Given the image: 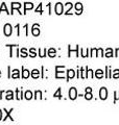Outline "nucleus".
Returning a JSON list of instances; mask_svg holds the SVG:
<instances>
[{"label":"nucleus","instance_id":"obj_1","mask_svg":"<svg viewBox=\"0 0 119 125\" xmlns=\"http://www.w3.org/2000/svg\"><path fill=\"white\" fill-rule=\"evenodd\" d=\"M3 32H4V34L6 37H10L12 34V32H13V27H12V25L9 24V23L5 24L4 27H3Z\"/></svg>","mask_w":119,"mask_h":125},{"label":"nucleus","instance_id":"obj_2","mask_svg":"<svg viewBox=\"0 0 119 125\" xmlns=\"http://www.w3.org/2000/svg\"><path fill=\"white\" fill-rule=\"evenodd\" d=\"M54 11L57 15H62L63 11H64V6H63V4L61 2H58L57 4H55L54 6Z\"/></svg>","mask_w":119,"mask_h":125},{"label":"nucleus","instance_id":"obj_3","mask_svg":"<svg viewBox=\"0 0 119 125\" xmlns=\"http://www.w3.org/2000/svg\"><path fill=\"white\" fill-rule=\"evenodd\" d=\"M76 97H77V91H76V89H75V88H71L69 90V98L71 100H75V99H76Z\"/></svg>","mask_w":119,"mask_h":125},{"label":"nucleus","instance_id":"obj_4","mask_svg":"<svg viewBox=\"0 0 119 125\" xmlns=\"http://www.w3.org/2000/svg\"><path fill=\"white\" fill-rule=\"evenodd\" d=\"M99 97H100L101 100H106L108 98V91H107L106 88H101L100 91H99Z\"/></svg>","mask_w":119,"mask_h":125},{"label":"nucleus","instance_id":"obj_5","mask_svg":"<svg viewBox=\"0 0 119 125\" xmlns=\"http://www.w3.org/2000/svg\"><path fill=\"white\" fill-rule=\"evenodd\" d=\"M22 6L21 3H19V2H13L12 3V13L11 14H14V10H18V13L19 14H22L21 11H20V7Z\"/></svg>","mask_w":119,"mask_h":125},{"label":"nucleus","instance_id":"obj_6","mask_svg":"<svg viewBox=\"0 0 119 125\" xmlns=\"http://www.w3.org/2000/svg\"><path fill=\"white\" fill-rule=\"evenodd\" d=\"M40 25L39 24H34L33 25V28H31V33L34 34L35 37H38L40 34Z\"/></svg>","mask_w":119,"mask_h":125},{"label":"nucleus","instance_id":"obj_7","mask_svg":"<svg viewBox=\"0 0 119 125\" xmlns=\"http://www.w3.org/2000/svg\"><path fill=\"white\" fill-rule=\"evenodd\" d=\"M60 70H61V66H57L55 67V77L57 78L64 77V71H60Z\"/></svg>","mask_w":119,"mask_h":125},{"label":"nucleus","instance_id":"obj_8","mask_svg":"<svg viewBox=\"0 0 119 125\" xmlns=\"http://www.w3.org/2000/svg\"><path fill=\"white\" fill-rule=\"evenodd\" d=\"M92 89L91 88H86V94H85V98L87 100H91L93 98V96H92Z\"/></svg>","mask_w":119,"mask_h":125},{"label":"nucleus","instance_id":"obj_9","mask_svg":"<svg viewBox=\"0 0 119 125\" xmlns=\"http://www.w3.org/2000/svg\"><path fill=\"white\" fill-rule=\"evenodd\" d=\"M13 111H14L13 108H12V109H10V111H6V109L4 108V112L6 113V114H5V117H4V118H3L2 120H3V121H5L7 118H10V119H11V121H14V118H13V117L11 116V114H12V112H13Z\"/></svg>","mask_w":119,"mask_h":125},{"label":"nucleus","instance_id":"obj_10","mask_svg":"<svg viewBox=\"0 0 119 125\" xmlns=\"http://www.w3.org/2000/svg\"><path fill=\"white\" fill-rule=\"evenodd\" d=\"M34 9V4L33 3H29V2H25L24 3V13L23 14H26V11L28 10H33Z\"/></svg>","mask_w":119,"mask_h":125},{"label":"nucleus","instance_id":"obj_11","mask_svg":"<svg viewBox=\"0 0 119 125\" xmlns=\"http://www.w3.org/2000/svg\"><path fill=\"white\" fill-rule=\"evenodd\" d=\"M75 10H76V14L79 15V14H82V11H83V4L81 2H77L76 4H75Z\"/></svg>","mask_w":119,"mask_h":125},{"label":"nucleus","instance_id":"obj_12","mask_svg":"<svg viewBox=\"0 0 119 125\" xmlns=\"http://www.w3.org/2000/svg\"><path fill=\"white\" fill-rule=\"evenodd\" d=\"M67 73H68V75H67V80H70L71 78H73L75 76V71L72 69H69L68 71H67Z\"/></svg>","mask_w":119,"mask_h":125},{"label":"nucleus","instance_id":"obj_13","mask_svg":"<svg viewBox=\"0 0 119 125\" xmlns=\"http://www.w3.org/2000/svg\"><path fill=\"white\" fill-rule=\"evenodd\" d=\"M29 76H30V72L28 71V70L22 68V77L23 78H28Z\"/></svg>","mask_w":119,"mask_h":125},{"label":"nucleus","instance_id":"obj_14","mask_svg":"<svg viewBox=\"0 0 119 125\" xmlns=\"http://www.w3.org/2000/svg\"><path fill=\"white\" fill-rule=\"evenodd\" d=\"M5 98H6V100H12V99H14V92H13V91H7V92H6Z\"/></svg>","mask_w":119,"mask_h":125},{"label":"nucleus","instance_id":"obj_15","mask_svg":"<svg viewBox=\"0 0 119 125\" xmlns=\"http://www.w3.org/2000/svg\"><path fill=\"white\" fill-rule=\"evenodd\" d=\"M22 95H23V93H22L21 90H19V89L16 90V96H17V97H16V99H17V100L22 99V97H23Z\"/></svg>","mask_w":119,"mask_h":125},{"label":"nucleus","instance_id":"obj_16","mask_svg":"<svg viewBox=\"0 0 119 125\" xmlns=\"http://www.w3.org/2000/svg\"><path fill=\"white\" fill-rule=\"evenodd\" d=\"M40 76V71L38 69H35L33 70V72H31V77L33 78H38Z\"/></svg>","mask_w":119,"mask_h":125},{"label":"nucleus","instance_id":"obj_17","mask_svg":"<svg viewBox=\"0 0 119 125\" xmlns=\"http://www.w3.org/2000/svg\"><path fill=\"white\" fill-rule=\"evenodd\" d=\"M11 77L12 78H19L20 77V75H19V70L18 69L13 70V74L11 75Z\"/></svg>","mask_w":119,"mask_h":125},{"label":"nucleus","instance_id":"obj_18","mask_svg":"<svg viewBox=\"0 0 119 125\" xmlns=\"http://www.w3.org/2000/svg\"><path fill=\"white\" fill-rule=\"evenodd\" d=\"M95 76H96L97 78H101L102 76H104V71L100 69H98L96 72H95Z\"/></svg>","mask_w":119,"mask_h":125},{"label":"nucleus","instance_id":"obj_19","mask_svg":"<svg viewBox=\"0 0 119 125\" xmlns=\"http://www.w3.org/2000/svg\"><path fill=\"white\" fill-rule=\"evenodd\" d=\"M61 91H62L61 88H59V89H58V91L55 92V93H54V95H53L54 98H55V97H57V98H59V99H61V98H62V94H61Z\"/></svg>","mask_w":119,"mask_h":125},{"label":"nucleus","instance_id":"obj_20","mask_svg":"<svg viewBox=\"0 0 119 125\" xmlns=\"http://www.w3.org/2000/svg\"><path fill=\"white\" fill-rule=\"evenodd\" d=\"M24 96H25V99L30 100L31 98H33V93H31L30 91H26L25 94H24Z\"/></svg>","mask_w":119,"mask_h":125},{"label":"nucleus","instance_id":"obj_21","mask_svg":"<svg viewBox=\"0 0 119 125\" xmlns=\"http://www.w3.org/2000/svg\"><path fill=\"white\" fill-rule=\"evenodd\" d=\"M55 53H57V51H55V49L54 48H50L48 50V55L50 57H54L55 56Z\"/></svg>","mask_w":119,"mask_h":125},{"label":"nucleus","instance_id":"obj_22","mask_svg":"<svg viewBox=\"0 0 119 125\" xmlns=\"http://www.w3.org/2000/svg\"><path fill=\"white\" fill-rule=\"evenodd\" d=\"M106 56H107V57H112V56H113V50L111 49V48L107 49V51H106Z\"/></svg>","mask_w":119,"mask_h":125},{"label":"nucleus","instance_id":"obj_23","mask_svg":"<svg viewBox=\"0 0 119 125\" xmlns=\"http://www.w3.org/2000/svg\"><path fill=\"white\" fill-rule=\"evenodd\" d=\"M20 53H21L20 55H21L22 57H26L27 55H28V54H27V51H26V49H25V48H22L21 50H20Z\"/></svg>","mask_w":119,"mask_h":125},{"label":"nucleus","instance_id":"obj_24","mask_svg":"<svg viewBox=\"0 0 119 125\" xmlns=\"http://www.w3.org/2000/svg\"><path fill=\"white\" fill-rule=\"evenodd\" d=\"M86 70H87V77L92 78L93 77V71L91 69H88V68H86Z\"/></svg>","mask_w":119,"mask_h":125},{"label":"nucleus","instance_id":"obj_25","mask_svg":"<svg viewBox=\"0 0 119 125\" xmlns=\"http://www.w3.org/2000/svg\"><path fill=\"white\" fill-rule=\"evenodd\" d=\"M2 10H5V13H7V14H10L9 13V10H7V9H6V5H5V3L3 2L2 4H1V7H0V14H1V11Z\"/></svg>","mask_w":119,"mask_h":125},{"label":"nucleus","instance_id":"obj_26","mask_svg":"<svg viewBox=\"0 0 119 125\" xmlns=\"http://www.w3.org/2000/svg\"><path fill=\"white\" fill-rule=\"evenodd\" d=\"M29 55L31 56V57H36V55H37V53H36V50L34 49V48H31L30 50H29Z\"/></svg>","mask_w":119,"mask_h":125},{"label":"nucleus","instance_id":"obj_27","mask_svg":"<svg viewBox=\"0 0 119 125\" xmlns=\"http://www.w3.org/2000/svg\"><path fill=\"white\" fill-rule=\"evenodd\" d=\"M46 53H47V50H46V49H45V50H44V51H43V52H42L41 50L39 49V55L41 56V57H44V56H46Z\"/></svg>","mask_w":119,"mask_h":125},{"label":"nucleus","instance_id":"obj_28","mask_svg":"<svg viewBox=\"0 0 119 125\" xmlns=\"http://www.w3.org/2000/svg\"><path fill=\"white\" fill-rule=\"evenodd\" d=\"M38 97L40 99H42V92L41 91H36V97L35 98H38Z\"/></svg>","mask_w":119,"mask_h":125},{"label":"nucleus","instance_id":"obj_29","mask_svg":"<svg viewBox=\"0 0 119 125\" xmlns=\"http://www.w3.org/2000/svg\"><path fill=\"white\" fill-rule=\"evenodd\" d=\"M113 77L114 78H119V70H115L114 73H113Z\"/></svg>","mask_w":119,"mask_h":125},{"label":"nucleus","instance_id":"obj_30","mask_svg":"<svg viewBox=\"0 0 119 125\" xmlns=\"http://www.w3.org/2000/svg\"><path fill=\"white\" fill-rule=\"evenodd\" d=\"M36 13L42 14V4H39V6L37 7V10H36Z\"/></svg>","mask_w":119,"mask_h":125},{"label":"nucleus","instance_id":"obj_31","mask_svg":"<svg viewBox=\"0 0 119 125\" xmlns=\"http://www.w3.org/2000/svg\"><path fill=\"white\" fill-rule=\"evenodd\" d=\"M115 95H116V97H115L114 101H116L117 99H119V92H115Z\"/></svg>","mask_w":119,"mask_h":125},{"label":"nucleus","instance_id":"obj_32","mask_svg":"<svg viewBox=\"0 0 119 125\" xmlns=\"http://www.w3.org/2000/svg\"><path fill=\"white\" fill-rule=\"evenodd\" d=\"M98 53L100 56H104V52H102V49H98Z\"/></svg>","mask_w":119,"mask_h":125},{"label":"nucleus","instance_id":"obj_33","mask_svg":"<svg viewBox=\"0 0 119 125\" xmlns=\"http://www.w3.org/2000/svg\"><path fill=\"white\" fill-rule=\"evenodd\" d=\"M115 56H119V48L116 49V54H115Z\"/></svg>","mask_w":119,"mask_h":125},{"label":"nucleus","instance_id":"obj_34","mask_svg":"<svg viewBox=\"0 0 119 125\" xmlns=\"http://www.w3.org/2000/svg\"><path fill=\"white\" fill-rule=\"evenodd\" d=\"M2 120V111L1 109H0V121Z\"/></svg>","mask_w":119,"mask_h":125},{"label":"nucleus","instance_id":"obj_35","mask_svg":"<svg viewBox=\"0 0 119 125\" xmlns=\"http://www.w3.org/2000/svg\"><path fill=\"white\" fill-rule=\"evenodd\" d=\"M2 94H3V91L0 92V99H1V96H2Z\"/></svg>","mask_w":119,"mask_h":125},{"label":"nucleus","instance_id":"obj_36","mask_svg":"<svg viewBox=\"0 0 119 125\" xmlns=\"http://www.w3.org/2000/svg\"><path fill=\"white\" fill-rule=\"evenodd\" d=\"M0 76H1V71H0Z\"/></svg>","mask_w":119,"mask_h":125}]
</instances>
